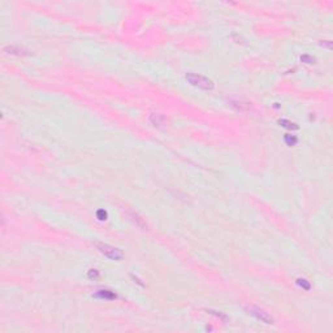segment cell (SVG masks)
<instances>
[{
    "label": "cell",
    "mask_w": 333,
    "mask_h": 333,
    "mask_svg": "<svg viewBox=\"0 0 333 333\" xmlns=\"http://www.w3.org/2000/svg\"><path fill=\"white\" fill-rule=\"evenodd\" d=\"M185 77L190 85L195 86V87H199L202 90H212L215 87V83L212 79H209L204 76H200L197 73H187Z\"/></svg>",
    "instance_id": "obj_1"
},
{
    "label": "cell",
    "mask_w": 333,
    "mask_h": 333,
    "mask_svg": "<svg viewBox=\"0 0 333 333\" xmlns=\"http://www.w3.org/2000/svg\"><path fill=\"white\" fill-rule=\"evenodd\" d=\"M96 246V249L102 252V254L107 258H110L112 260H121L122 258H124V252H122L120 249L117 247H113V246L111 245H108V243H95Z\"/></svg>",
    "instance_id": "obj_2"
},
{
    "label": "cell",
    "mask_w": 333,
    "mask_h": 333,
    "mask_svg": "<svg viewBox=\"0 0 333 333\" xmlns=\"http://www.w3.org/2000/svg\"><path fill=\"white\" fill-rule=\"evenodd\" d=\"M247 310V312L251 315V316H254V317H256L258 320H260V321H263V323H265V324H273L274 323V320H273V317L268 314V312H265V311H263V310H260L259 307H255V306H250V307H247L246 308Z\"/></svg>",
    "instance_id": "obj_3"
},
{
    "label": "cell",
    "mask_w": 333,
    "mask_h": 333,
    "mask_svg": "<svg viewBox=\"0 0 333 333\" xmlns=\"http://www.w3.org/2000/svg\"><path fill=\"white\" fill-rule=\"evenodd\" d=\"M95 297L96 298H102V299H108V301H113L117 298V295H116L111 290H107V289H102V290H98L95 293Z\"/></svg>",
    "instance_id": "obj_4"
},
{
    "label": "cell",
    "mask_w": 333,
    "mask_h": 333,
    "mask_svg": "<svg viewBox=\"0 0 333 333\" xmlns=\"http://www.w3.org/2000/svg\"><path fill=\"white\" fill-rule=\"evenodd\" d=\"M150 120L155 126H164L165 125V117L162 115H151Z\"/></svg>",
    "instance_id": "obj_5"
},
{
    "label": "cell",
    "mask_w": 333,
    "mask_h": 333,
    "mask_svg": "<svg viewBox=\"0 0 333 333\" xmlns=\"http://www.w3.org/2000/svg\"><path fill=\"white\" fill-rule=\"evenodd\" d=\"M5 51H8V54H16V55H25L24 51L25 49L22 48H18V47H14V46H9V47H5Z\"/></svg>",
    "instance_id": "obj_6"
},
{
    "label": "cell",
    "mask_w": 333,
    "mask_h": 333,
    "mask_svg": "<svg viewBox=\"0 0 333 333\" xmlns=\"http://www.w3.org/2000/svg\"><path fill=\"white\" fill-rule=\"evenodd\" d=\"M279 124L282 125L284 128H288V129H298V125L294 124V122L288 121V120H280V121H279Z\"/></svg>",
    "instance_id": "obj_7"
},
{
    "label": "cell",
    "mask_w": 333,
    "mask_h": 333,
    "mask_svg": "<svg viewBox=\"0 0 333 333\" xmlns=\"http://www.w3.org/2000/svg\"><path fill=\"white\" fill-rule=\"evenodd\" d=\"M297 284H298L301 288L305 289V290H310V288H311L310 282L306 279H298V280H297Z\"/></svg>",
    "instance_id": "obj_8"
},
{
    "label": "cell",
    "mask_w": 333,
    "mask_h": 333,
    "mask_svg": "<svg viewBox=\"0 0 333 333\" xmlns=\"http://www.w3.org/2000/svg\"><path fill=\"white\" fill-rule=\"evenodd\" d=\"M285 142H286V144H289V146H294V144H295L297 142H298V139H297L294 135L286 134V135H285Z\"/></svg>",
    "instance_id": "obj_9"
},
{
    "label": "cell",
    "mask_w": 333,
    "mask_h": 333,
    "mask_svg": "<svg viewBox=\"0 0 333 333\" xmlns=\"http://www.w3.org/2000/svg\"><path fill=\"white\" fill-rule=\"evenodd\" d=\"M87 276H89L90 280H92V279H98V277H99V272H98L96 270H90L89 273H87Z\"/></svg>",
    "instance_id": "obj_10"
},
{
    "label": "cell",
    "mask_w": 333,
    "mask_h": 333,
    "mask_svg": "<svg viewBox=\"0 0 333 333\" xmlns=\"http://www.w3.org/2000/svg\"><path fill=\"white\" fill-rule=\"evenodd\" d=\"M301 60H302V61H306L307 64H314V63H315V59H314V57L307 56V55L302 56V57H301Z\"/></svg>",
    "instance_id": "obj_11"
},
{
    "label": "cell",
    "mask_w": 333,
    "mask_h": 333,
    "mask_svg": "<svg viewBox=\"0 0 333 333\" xmlns=\"http://www.w3.org/2000/svg\"><path fill=\"white\" fill-rule=\"evenodd\" d=\"M98 218H99V220H106L107 219V212L103 211V209H99L98 211Z\"/></svg>",
    "instance_id": "obj_12"
}]
</instances>
